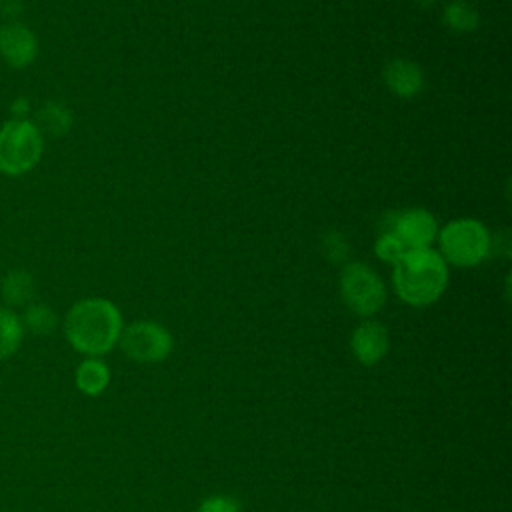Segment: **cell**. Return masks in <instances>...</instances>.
<instances>
[{"instance_id": "7", "label": "cell", "mask_w": 512, "mask_h": 512, "mask_svg": "<svg viewBox=\"0 0 512 512\" xmlns=\"http://www.w3.org/2000/svg\"><path fill=\"white\" fill-rule=\"evenodd\" d=\"M382 232H394L408 250L432 248L438 236V222L426 208H406L386 218Z\"/></svg>"}, {"instance_id": "11", "label": "cell", "mask_w": 512, "mask_h": 512, "mask_svg": "<svg viewBox=\"0 0 512 512\" xmlns=\"http://www.w3.org/2000/svg\"><path fill=\"white\" fill-rule=\"evenodd\" d=\"M74 384L84 396H100L110 384V370L100 358H84L74 372Z\"/></svg>"}, {"instance_id": "5", "label": "cell", "mask_w": 512, "mask_h": 512, "mask_svg": "<svg viewBox=\"0 0 512 512\" xmlns=\"http://www.w3.org/2000/svg\"><path fill=\"white\" fill-rule=\"evenodd\" d=\"M344 304L358 316H374L386 304V286L380 274L364 262H346L340 272Z\"/></svg>"}, {"instance_id": "8", "label": "cell", "mask_w": 512, "mask_h": 512, "mask_svg": "<svg viewBox=\"0 0 512 512\" xmlns=\"http://www.w3.org/2000/svg\"><path fill=\"white\" fill-rule=\"evenodd\" d=\"M38 56L36 34L20 24L6 22L0 26V58L12 68H26Z\"/></svg>"}, {"instance_id": "17", "label": "cell", "mask_w": 512, "mask_h": 512, "mask_svg": "<svg viewBox=\"0 0 512 512\" xmlns=\"http://www.w3.org/2000/svg\"><path fill=\"white\" fill-rule=\"evenodd\" d=\"M410 250L402 244V240L394 232H380L374 242V254L378 260L386 264H398Z\"/></svg>"}, {"instance_id": "18", "label": "cell", "mask_w": 512, "mask_h": 512, "mask_svg": "<svg viewBox=\"0 0 512 512\" xmlns=\"http://www.w3.org/2000/svg\"><path fill=\"white\" fill-rule=\"evenodd\" d=\"M320 252L332 264H346L350 256V244L342 232L328 230L320 240Z\"/></svg>"}, {"instance_id": "13", "label": "cell", "mask_w": 512, "mask_h": 512, "mask_svg": "<svg viewBox=\"0 0 512 512\" xmlns=\"http://www.w3.org/2000/svg\"><path fill=\"white\" fill-rule=\"evenodd\" d=\"M38 130L48 136L60 138L64 134H68V130L72 128V112L68 110L66 104L56 102V100H48L40 106V110L36 112V122Z\"/></svg>"}, {"instance_id": "4", "label": "cell", "mask_w": 512, "mask_h": 512, "mask_svg": "<svg viewBox=\"0 0 512 512\" xmlns=\"http://www.w3.org/2000/svg\"><path fill=\"white\" fill-rule=\"evenodd\" d=\"M44 136L32 120H6L0 126V172L22 176L42 158Z\"/></svg>"}, {"instance_id": "9", "label": "cell", "mask_w": 512, "mask_h": 512, "mask_svg": "<svg viewBox=\"0 0 512 512\" xmlns=\"http://www.w3.org/2000/svg\"><path fill=\"white\" fill-rule=\"evenodd\" d=\"M350 348L356 360L364 366H374L388 352V330L376 320L360 322L350 338Z\"/></svg>"}, {"instance_id": "15", "label": "cell", "mask_w": 512, "mask_h": 512, "mask_svg": "<svg viewBox=\"0 0 512 512\" xmlns=\"http://www.w3.org/2000/svg\"><path fill=\"white\" fill-rule=\"evenodd\" d=\"M24 332H32L36 336H48L54 332V328L58 326V316L56 312L44 304V302H30L24 308V314L20 316Z\"/></svg>"}, {"instance_id": "19", "label": "cell", "mask_w": 512, "mask_h": 512, "mask_svg": "<svg viewBox=\"0 0 512 512\" xmlns=\"http://www.w3.org/2000/svg\"><path fill=\"white\" fill-rule=\"evenodd\" d=\"M198 512H240V504L228 496H212L202 500Z\"/></svg>"}, {"instance_id": "2", "label": "cell", "mask_w": 512, "mask_h": 512, "mask_svg": "<svg viewBox=\"0 0 512 512\" xmlns=\"http://www.w3.org/2000/svg\"><path fill=\"white\" fill-rule=\"evenodd\" d=\"M448 264L432 248L410 250L392 266V286L396 296L408 306L434 304L448 286Z\"/></svg>"}, {"instance_id": "6", "label": "cell", "mask_w": 512, "mask_h": 512, "mask_svg": "<svg viewBox=\"0 0 512 512\" xmlns=\"http://www.w3.org/2000/svg\"><path fill=\"white\" fill-rule=\"evenodd\" d=\"M118 344L136 362H160L172 350V334L158 322L136 320L122 328Z\"/></svg>"}, {"instance_id": "20", "label": "cell", "mask_w": 512, "mask_h": 512, "mask_svg": "<svg viewBox=\"0 0 512 512\" xmlns=\"http://www.w3.org/2000/svg\"><path fill=\"white\" fill-rule=\"evenodd\" d=\"M24 0H0V16L6 22H16V18L22 14Z\"/></svg>"}, {"instance_id": "1", "label": "cell", "mask_w": 512, "mask_h": 512, "mask_svg": "<svg viewBox=\"0 0 512 512\" xmlns=\"http://www.w3.org/2000/svg\"><path fill=\"white\" fill-rule=\"evenodd\" d=\"M122 328L118 306L100 296L74 302L64 316V336L68 344L86 358H100L110 352L118 344Z\"/></svg>"}, {"instance_id": "3", "label": "cell", "mask_w": 512, "mask_h": 512, "mask_svg": "<svg viewBox=\"0 0 512 512\" xmlns=\"http://www.w3.org/2000/svg\"><path fill=\"white\" fill-rule=\"evenodd\" d=\"M438 254L446 264L472 268L482 264L492 252V234L478 218H454L438 228Z\"/></svg>"}, {"instance_id": "12", "label": "cell", "mask_w": 512, "mask_h": 512, "mask_svg": "<svg viewBox=\"0 0 512 512\" xmlns=\"http://www.w3.org/2000/svg\"><path fill=\"white\" fill-rule=\"evenodd\" d=\"M0 296L6 308L28 306L34 296V278L26 270H10L0 282Z\"/></svg>"}, {"instance_id": "10", "label": "cell", "mask_w": 512, "mask_h": 512, "mask_svg": "<svg viewBox=\"0 0 512 512\" xmlns=\"http://www.w3.org/2000/svg\"><path fill=\"white\" fill-rule=\"evenodd\" d=\"M382 78L386 88L398 98H412L424 88V70L420 64L408 58H392L384 70Z\"/></svg>"}, {"instance_id": "14", "label": "cell", "mask_w": 512, "mask_h": 512, "mask_svg": "<svg viewBox=\"0 0 512 512\" xmlns=\"http://www.w3.org/2000/svg\"><path fill=\"white\" fill-rule=\"evenodd\" d=\"M24 340V326L20 314L12 308L0 306V360L12 358Z\"/></svg>"}, {"instance_id": "16", "label": "cell", "mask_w": 512, "mask_h": 512, "mask_svg": "<svg viewBox=\"0 0 512 512\" xmlns=\"http://www.w3.org/2000/svg\"><path fill=\"white\" fill-rule=\"evenodd\" d=\"M444 22L452 30L470 32L478 26V10L466 0H452L444 8Z\"/></svg>"}, {"instance_id": "21", "label": "cell", "mask_w": 512, "mask_h": 512, "mask_svg": "<svg viewBox=\"0 0 512 512\" xmlns=\"http://www.w3.org/2000/svg\"><path fill=\"white\" fill-rule=\"evenodd\" d=\"M12 120H28L30 116V100L26 96H18L10 106Z\"/></svg>"}]
</instances>
